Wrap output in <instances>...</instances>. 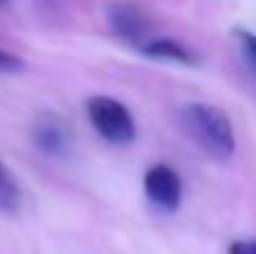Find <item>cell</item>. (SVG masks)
Masks as SVG:
<instances>
[{
	"mask_svg": "<svg viewBox=\"0 0 256 254\" xmlns=\"http://www.w3.org/2000/svg\"><path fill=\"white\" fill-rule=\"evenodd\" d=\"M184 132L212 157L229 160L236 152V135L234 125L219 105L209 102H192L182 110Z\"/></svg>",
	"mask_w": 256,
	"mask_h": 254,
	"instance_id": "cell-1",
	"label": "cell"
},
{
	"mask_svg": "<svg viewBox=\"0 0 256 254\" xmlns=\"http://www.w3.org/2000/svg\"><path fill=\"white\" fill-rule=\"evenodd\" d=\"M87 117L102 140L112 145H130L137 137V122L124 102L110 95H94L87 100Z\"/></svg>",
	"mask_w": 256,
	"mask_h": 254,
	"instance_id": "cell-2",
	"label": "cell"
},
{
	"mask_svg": "<svg viewBox=\"0 0 256 254\" xmlns=\"http://www.w3.org/2000/svg\"><path fill=\"white\" fill-rule=\"evenodd\" d=\"M144 194L157 209L172 214L182 204V194H184L182 177L176 174V169L167 165H154L144 174Z\"/></svg>",
	"mask_w": 256,
	"mask_h": 254,
	"instance_id": "cell-3",
	"label": "cell"
},
{
	"mask_svg": "<svg viewBox=\"0 0 256 254\" xmlns=\"http://www.w3.org/2000/svg\"><path fill=\"white\" fill-rule=\"evenodd\" d=\"M107 23L117 38L130 40V43H140L150 30L147 15L142 13V8L132 3H112L107 8Z\"/></svg>",
	"mask_w": 256,
	"mask_h": 254,
	"instance_id": "cell-4",
	"label": "cell"
},
{
	"mask_svg": "<svg viewBox=\"0 0 256 254\" xmlns=\"http://www.w3.org/2000/svg\"><path fill=\"white\" fill-rule=\"evenodd\" d=\"M70 127L65 120H60L58 115H50V117H42L38 125H35V132H32V140L35 145L45 152V155H62L70 145Z\"/></svg>",
	"mask_w": 256,
	"mask_h": 254,
	"instance_id": "cell-5",
	"label": "cell"
},
{
	"mask_svg": "<svg viewBox=\"0 0 256 254\" xmlns=\"http://www.w3.org/2000/svg\"><path fill=\"white\" fill-rule=\"evenodd\" d=\"M142 53L147 58H154V60H172V63H182V65H196V55L184 43H179L174 38H154V40L142 45Z\"/></svg>",
	"mask_w": 256,
	"mask_h": 254,
	"instance_id": "cell-6",
	"label": "cell"
},
{
	"mask_svg": "<svg viewBox=\"0 0 256 254\" xmlns=\"http://www.w3.org/2000/svg\"><path fill=\"white\" fill-rule=\"evenodd\" d=\"M20 202H22L20 184L15 182L12 172L5 167V162L0 160V212L12 214V212L20 209Z\"/></svg>",
	"mask_w": 256,
	"mask_h": 254,
	"instance_id": "cell-7",
	"label": "cell"
},
{
	"mask_svg": "<svg viewBox=\"0 0 256 254\" xmlns=\"http://www.w3.org/2000/svg\"><path fill=\"white\" fill-rule=\"evenodd\" d=\"M236 38H239V45H242V53H244L246 63L256 70V33L236 28Z\"/></svg>",
	"mask_w": 256,
	"mask_h": 254,
	"instance_id": "cell-8",
	"label": "cell"
},
{
	"mask_svg": "<svg viewBox=\"0 0 256 254\" xmlns=\"http://www.w3.org/2000/svg\"><path fill=\"white\" fill-rule=\"evenodd\" d=\"M20 70H25V60L20 55L0 48V73H20Z\"/></svg>",
	"mask_w": 256,
	"mask_h": 254,
	"instance_id": "cell-9",
	"label": "cell"
},
{
	"mask_svg": "<svg viewBox=\"0 0 256 254\" xmlns=\"http://www.w3.org/2000/svg\"><path fill=\"white\" fill-rule=\"evenodd\" d=\"M229 254H256V242L254 239H239L229 247Z\"/></svg>",
	"mask_w": 256,
	"mask_h": 254,
	"instance_id": "cell-10",
	"label": "cell"
},
{
	"mask_svg": "<svg viewBox=\"0 0 256 254\" xmlns=\"http://www.w3.org/2000/svg\"><path fill=\"white\" fill-rule=\"evenodd\" d=\"M8 3H10V0H0V8H2V5H8Z\"/></svg>",
	"mask_w": 256,
	"mask_h": 254,
	"instance_id": "cell-11",
	"label": "cell"
}]
</instances>
